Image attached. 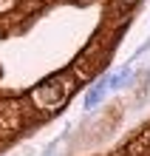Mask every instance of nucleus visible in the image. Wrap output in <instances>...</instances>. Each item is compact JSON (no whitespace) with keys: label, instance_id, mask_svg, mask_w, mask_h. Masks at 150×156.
Returning <instances> with one entry per match:
<instances>
[{"label":"nucleus","instance_id":"nucleus-1","mask_svg":"<svg viewBox=\"0 0 150 156\" xmlns=\"http://www.w3.org/2000/svg\"><path fill=\"white\" fill-rule=\"evenodd\" d=\"M71 88H74V80L60 74V77L48 80V82H43V85H37L31 91V102L40 108V111H57L65 102V97L71 94Z\"/></svg>","mask_w":150,"mask_h":156},{"label":"nucleus","instance_id":"nucleus-4","mask_svg":"<svg viewBox=\"0 0 150 156\" xmlns=\"http://www.w3.org/2000/svg\"><path fill=\"white\" fill-rule=\"evenodd\" d=\"M125 3H130V0H125Z\"/></svg>","mask_w":150,"mask_h":156},{"label":"nucleus","instance_id":"nucleus-2","mask_svg":"<svg viewBox=\"0 0 150 156\" xmlns=\"http://www.w3.org/2000/svg\"><path fill=\"white\" fill-rule=\"evenodd\" d=\"M105 91H108V82H99V85H96V88H93L91 94H88V99H85V105H88V108H96V105H99V99H102V94H105Z\"/></svg>","mask_w":150,"mask_h":156},{"label":"nucleus","instance_id":"nucleus-3","mask_svg":"<svg viewBox=\"0 0 150 156\" xmlns=\"http://www.w3.org/2000/svg\"><path fill=\"white\" fill-rule=\"evenodd\" d=\"M116 156H125V153H116Z\"/></svg>","mask_w":150,"mask_h":156}]
</instances>
